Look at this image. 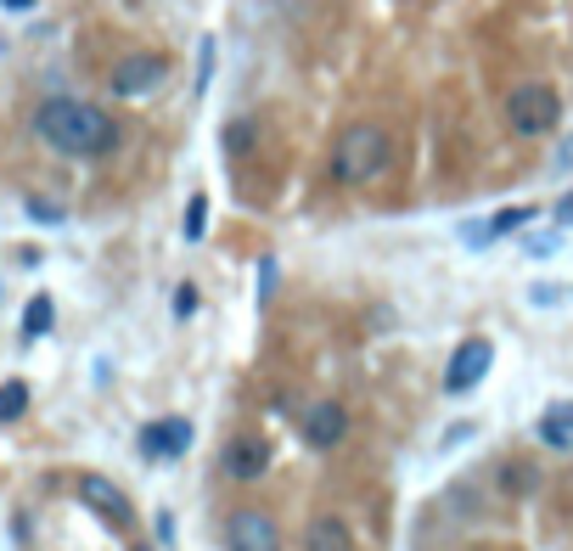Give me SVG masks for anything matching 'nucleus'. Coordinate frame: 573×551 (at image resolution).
Returning <instances> with one entry per match:
<instances>
[{"label":"nucleus","instance_id":"nucleus-1","mask_svg":"<svg viewBox=\"0 0 573 551\" xmlns=\"http://www.w3.org/2000/svg\"><path fill=\"white\" fill-rule=\"evenodd\" d=\"M34 136L67 158H108V152H119L124 129L108 108L74 102V96H46L40 113H34Z\"/></svg>","mask_w":573,"mask_h":551},{"label":"nucleus","instance_id":"nucleus-2","mask_svg":"<svg viewBox=\"0 0 573 551\" xmlns=\"http://www.w3.org/2000/svg\"><path fill=\"white\" fill-rule=\"evenodd\" d=\"M388 164H394V141L377 124H354V129H344V141L332 147V180L337 186H365Z\"/></svg>","mask_w":573,"mask_h":551},{"label":"nucleus","instance_id":"nucleus-3","mask_svg":"<svg viewBox=\"0 0 573 551\" xmlns=\"http://www.w3.org/2000/svg\"><path fill=\"white\" fill-rule=\"evenodd\" d=\"M506 118H512L518 136H551L562 124V96L551 85H518L506 96Z\"/></svg>","mask_w":573,"mask_h":551},{"label":"nucleus","instance_id":"nucleus-4","mask_svg":"<svg viewBox=\"0 0 573 551\" xmlns=\"http://www.w3.org/2000/svg\"><path fill=\"white\" fill-rule=\"evenodd\" d=\"M169 79V57H158V51H129V57H119L113 62V74H108V90L113 96H147L152 85H163Z\"/></svg>","mask_w":573,"mask_h":551},{"label":"nucleus","instance_id":"nucleus-5","mask_svg":"<svg viewBox=\"0 0 573 551\" xmlns=\"http://www.w3.org/2000/svg\"><path fill=\"white\" fill-rule=\"evenodd\" d=\"M225 546L231 551H282V535H276V524H270L259 506H236L225 517Z\"/></svg>","mask_w":573,"mask_h":551},{"label":"nucleus","instance_id":"nucleus-6","mask_svg":"<svg viewBox=\"0 0 573 551\" xmlns=\"http://www.w3.org/2000/svg\"><path fill=\"white\" fill-rule=\"evenodd\" d=\"M79 501L90 506V512H101L113 529H135V506H129V496L119 490L113 478H101V473H85L79 478Z\"/></svg>","mask_w":573,"mask_h":551},{"label":"nucleus","instance_id":"nucleus-7","mask_svg":"<svg viewBox=\"0 0 573 551\" xmlns=\"http://www.w3.org/2000/svg\"><path fill=\"white\" fill-rule=\"evenodd\" d=\"M298 434H303V444H310V450H337V444H344V434H349V411L337 405V400H321V405L303 411Z\"/></svg>","mask_w":573,"mask_h":551},{"label":"nucleus","instance_id":"nucleus-8","mask_svg":"<svg viewBox=\"0 0 573 551\" xmlns=\"http://www.w3.org/2000/svg\"><path fill=\"white\" fill-rule=\"evenodd\" d=\"M220 467H225V478H236V484H253V478L270 473V444H264L259 434H236V439L225 444Z\"/></svg>","mask_w":573,"mask_h":551},{"label":"nucleus","instance_id":"nucleus-9","mask_svg":"<svg viewBox=\"0 0 573 551\" xmlns=\"http://www.w3.org/2000/svg\"><path fill=\"white\" fill-rule=\"evenodd\" d=\"M489 361H495L489 338H466V343H461V349L450 354L445 388H450V395H466V388H478V383H484V372H489Z\"/></svg>","mask_w":573,"mask_h":551},{"label":"nucleus","instance_id":"nucleus-10","mask_svg":"<svg viewBox=\"0 0 573 551\" xmlns=\"http://www.w3.org/2000/svg\"><path fill=\"white\" fill-rule=\"evenodd\" d=\"M186 444H191V423H186V416H163V423L141 428V456H152V462L186 456Z\"/></svg>","mask_w":573,"mask_h":551},{"label":"nucleus","instance_id":"nucleus-11","mask_svg":"<svg viewBox=\"0 0 573 551\" xmlns=\"http://www.w3.org/2000/svg\"><path fill=\"white\" fill-rule=\"evenodd\" d=\"M495 490H500L506 501H528V496L539 490L534 456H506V462H495Z\"/></svg>","mask_w":573,"mask_h":551},{"label":"nucleus","instance_id":"nucleus-12","mask_svg":"<svg viewBox=\"0 0 573 551\" xmlns=\"http://www.w3.org/2000/svg\"><path fill=\"white\" fill-rule=\"evenodd\" d=\"M303 551H354V529L344 524V517H315L310 529H303Z\"/></svg>","mask_w":573,"mask_h":551},{"label":"nucleus","instance_id":"nucleus-13","mask_svg":"<svg viewBox=\"0 0 573 551\" xmlns=\"http://www.w3.org/2000/svg\"><path fill=\"white\" fill-rule=\"evenodd\" d=\"M539 439H546L551 450H573V405H551L546 416H539Z\"/></svg>","mask_w":573,"mask_h":551},{"label":"nucleus","instance_id":"nucleus-14","mask_svg":"<svg viewBox=\"0 0 573 551\" xmlns=\"http://www.w3.org/2000/svg\"><path fill=\"white\" fill-rule=\"evenodd\" d=\"M528 220H534V209H500L489 225H466V231H472V237H489V242H495V237L518 231V225H528Z\"/></svg>","mask_w":573,"mask_h":551},{"label":"nucleus","instance_id":"nucleus-15","mask_svg":"<svg viewBox=\"0 0 573 551\" xmlns=\"http://www.w3.org/2000/svg\"><path fill=\"white\" fill-rule=\"evenodd\" d=\"M28 411V383H0V423H17V416Z\"/></svg>","mask_w":573,"mask_h":551},{"label":"nucleus","instance_id":"nucleus-16","mask_svg":"<svg viewBox=\"0 0 573 551\" xmlns=\"http://www.w3.org/2000/svg\"><path fill=\"white\" fill-rule=\"evenodd\" d=\"M253 136H259V129H253V118H236V124H225V152H231V158L253 152Z\"/></svg>","mask_w":573,"mask_h":551},{"label":"nucleus","instance_id":"nucleus-17","mask_svg":"<svg viewBox=\"0 0 573 551\" xmlns=\"http://www.w3.org/2000/svg\"><path fill=\"white\" fill-rule=\"evenodd\" d=\"M23 333H28V338L51 333V299H46V293H40V299H28V310H23Z\"/></svg>","mask_w":573,"mask_h":551},{"label":"nucleus","instance_id":"nucleus-18","mask_svg":"<svg viewBox=\"0 0 573 551\" xmlns=\"http://www.w3.org/2000/svg\"><path fill=\"white\" fill-rule=\"evenodd\" d=\"M202 225H209V198H202V191H197V198L186 203V237H191V242L202 237Z\"/></svg>","mask_w":573,"mask_h":551},{"label":"nucleus","instance_id":"nucleus-19","mask_svg":"<svg viewBox=\"0 0 573 551\" xmlns=\"http://www.w3.org/2000/svg\"><path fill=\"white\" fill-rule=\"evenodd\" d=\"M28 214H34V220H62V209H57V203H40V198H28Z\"/></svg>","mask_w":573,"mask_h":551},{"label":"nucleus","instance_id":"nucleus-20","mask_svg":"<svg viewBox=\"0 0 573 551\" xmlns=\"http://www.w3.org/2000/svg\"><path fill=\"white\" fill-rule=\"evenodd\" d=\"M197 310V287H180V293H175V315H191Z\"/></svg>","mask_w":573,"mask_h":551},{"label":"nucleus","instance_id":"nucleus-21","mask_svg":"<svg viewBox=\"0 0 573 551\" xmlns=\"http://www.w3.org/2000/svg\"><path fill=\"white\" fill-rule=\"evenodd\" d=\"M557 220H562V225H573V198H562V203H557Z\"/></svg>","mask_w":573,"mask_h":551},{"label":"nucleus","instance_id":"nucleus-22","mask_svg":"<svg viewBox=\"0 0 573 551\" xmlns=\"http://www.w3.org/2000/svg\"><path fill=\"white\" fill-rule=\"evenodd\" d=\"M0 7H7V12H28V7H34V0H0Z\"/></svg>","mask_w":573,"mask_h":551},{"label":"nucleus","instance_id":"nucleus-23","mask_svg":"<svg viewBox=\"0 0 573 551\" xmlns=\"http://www.w3.org/2000/svg\"><path fill=\"white\" fill-rule=\"evenodd\" d=\"M129 551H152V546H129Z\"/></svg>","mask_w":573,"mask_h":551}]
</instances>
